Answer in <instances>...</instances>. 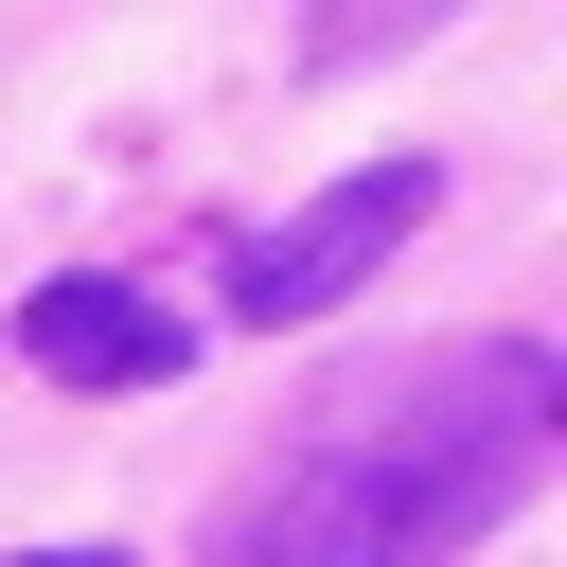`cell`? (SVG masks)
Returning a JSON list of instances; mask_svg holds the SVG:
<instances>
[{
	"instance_id": "obj_2",
	"label": "cell",
	"mask_w": 567,
	"mask_h": 567,
	"mask_svg": "<svg viewBox=\"0 0 567 567\" xmlns=\"http://www.w3.org/2000/svg\"><path fill=\"white\" fill-rule=\"evenodd\" d=\"M408 230H425V159H372V177H337V195H301L284 230H248V248H230V319H266V337H284V319L354 301Z\"/></svg>"
},
{
	"instance_id": "obj_1",
	"label": "cell",
	"mask_w": 567,
	"mask_h": 567,
	"mask_svg": "<svg viewBox=\"0 0 567 567\" xmlns=\"http://www.w3.org/2000/svg\"><path fill=\"white\" fill-rule=\"evenodd\" d=\"M532 461H549V354H443L408 390L319 408V443H284L213 514V567H425L496 532Z\"/></svg>"
},
{
	"instance_id": "obj_3",
	"label": "cell",
	"mask_w": 567,
	"mask_h": 567,
	"mask_svg": "<svg viewBox=\"0 0 567 567\" xmlns=\"http://www.w3.org/2000/svg\"><path fill=\"white\" fill-rule=\"evenodd\" d=\"M18 354H35L53 390H159V372H177V319H159L142 284H35V301H18Z\"/></svg>"
},
{
	"instance_id": "obj_4",
	"label": "cell",
	"mask_w": 567,
	"mask_h": 567,
	"mask_svg": "<svg viewBox=\"0 0 567 567\" xmlns=\"http://www.w3.org/2000/svg\"><path fill=\"white\" fill-rule=\"evenodd\" d=\"M35 567H106V549H35Z\"/></svg>"
}]
</instances>
